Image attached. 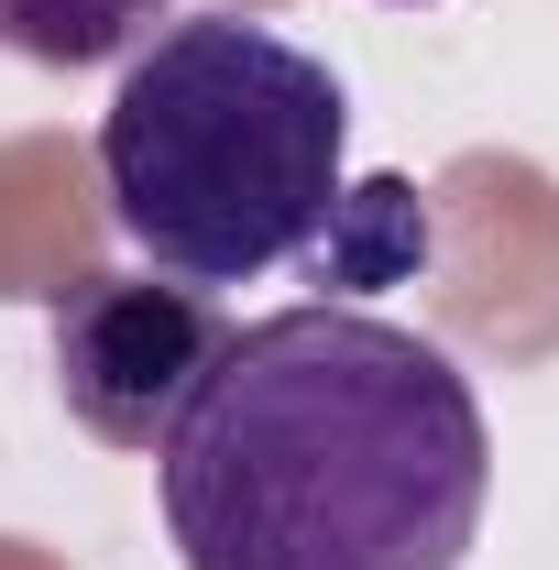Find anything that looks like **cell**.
<instances>
[{
    "mask_svg": "<svg viewBox=\"0 0 559 570\" xmlns=\"http://www.w3.org/2000/svg\"><path fill=\"white\" fill-rule=\"evenodd\" d=\"M187 570H461L493 494L472 373L362 307L231 330L154 450Z\"/></svg>",
    "mask_w": 559,
    "mask_h": 570,
    "instance_id": "obj_1",
    "label": "cell"
},
{
    "mask_svg": "<svg viewBox=\"0 0 559 570\" xmlns=\"http://www.w3.org/2000/svg\"><path fill=\"white\" fill-rule=\"evenodd\" d=\"M351 99L307 45L242 11L165 22L99 110L110 219L176 285H253L341 209Z\"/></svg>",
    "mask_w": 559,
    "mask_h": 570,
    "instance_id": "obj_2",
    "label": "cell"
},
{
    "mask_svg": "<svg viewBox=\"0 0 559 570\" xmlns=\"http://www.w3.org/2000/svg\"><path fill=\"white\" fill-rule=\"evenodd\" d=\"M219 352H231V318L209 307V285L88 275L56 296V395L110 450H165Z\"/></svg>",
    "mask_w": 559,
    "mask_h": 570,
    "instance_id": "obj_3",
    "label": "cell"
},
{
    "mask_svg": "<svg viewBox=\"0 0 559 570\" xmlns=\"http://www.w3.org/2000/svg\"><path fill=\"white\" fill-rule=\"evenodd\" d=\"M176 22V0H0V56L22 67H110Z\"/></svg>",
    "mask_w": 559,
    "mask_h": 570,
    "instance_id": "obj_4",
    "label": "cell"
},
{
    "mask_svg": "<svg viewBox=\"0 0 559 570\" xmlns=\"http://www.w3.org/2000/svg\"><path fill=\"white\" fill-rule=\"evenodd\" d=\"M341 219H362V242H307V264H318V285H384L395 264H418L428 253V209L406 176H373V187H341Z\"/></svg>",
    "mask_w": 559,
    "mask_h": 570,
    "instance_id": "obj_5",
    "label": "cell"
}]
</instances>
